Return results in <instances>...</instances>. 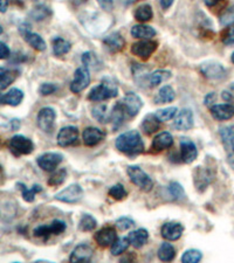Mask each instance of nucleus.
I'll list each match as a JSON object with an SVG mask.
<instances>
[{"instance_id":"f257e3e1","label":"nucleus","mask_w":234,"mask_h":263,"mask_svg":"<svg viewBox=\"0 0 234 263\" xmlns=\"http://www.w3.org/2000/svg\"><path fill=\"white\" fill-rule=\"evenodd\" d=\"M117 150L124 154L136 156L144 151V143L138 131H128L116 138Z\"/></svg>"},{"instance_id":"f03ea898","label":"nucleus","mask_w":234,"mask_h":263,"mask_svg":"<svg viewBox=\"0 0 234 263\" xmlns=\"http://www.w3.org/2000/svg\"><path fill=\"white\" fill-rule=\"evenodd\" d=\"M118 94V88L112 78H106L98 86L92 88L88 95V100L92 102H102L106 100L116 98Z\"/></svg>"},{"instance_id":"7ed1b4c3","label":"nucleus","mask_w":234,"mask_h":263,"mask_svg":"<svg viewBox=\"0 0 234 263\" xmlns=\"http://www.w3.org/2000/svg\"><path fill=\"white\" fill-rule=\"evenodd\" d=\"M128 176L130 177L134 184L142 190L144 192H150L154 188V182L151 180V178L143 171L140 166H129L128 170Z\"/></svg>"},{"instance_id":"20e7f679","label":"nucleus","mask_w":234,"mask_h":263,"mask_svg":"<svg viewBox=\"0 0 234 263\" xmlns=\"http://www.w3.org/2000/svg\"><path fill=\"white\" fill-rule=\"evenodd\" d=\"M118 104L121 106L123 112H124L126 118H132L137 114L140 112V110L142 109L143 102L140 98L135 92H128L121 102H118Z\"/></svg>"},{"instance_id":"39448f33","label":"nucleus","mask_w":234,"mask_h":263,"mask_svg":"<svg viewBox=\"0 0 234 263\" xmlns=\"http://www.w3.org/2000/svg\"><path fill=\"white\" fill-rule=\"evenodd\" d=\"M8 148L10 151L14 156H16V157L24 154H32L34 150L33 142L28 140V138H26L25 136H22V134H16L14 137H12L11 140H10Z\"/></svg>"},{"instance_id":"423d86ee","label":"nucleus","mask_w":234,"mask_h":263,"mask_svg":"<svg viewBox=\"0 0 234 263\" xmlns=\"http://www.w3.org/2000/svg\"><path fill=\"white\" fill-rule=\"evenodd\" d=\"M82 196H84V190L81 188V186L78 184H73L68 186L67 188L62 190L61 192H58V194L55 196V199L66 204H75L80 202Z\"/></svg>"},{"instance_id":"0eeeda50","label":"nucleus","mask_w":234,"mask_h":263,"mask_svg":"<svg viewBox=\"0 0 234 263\" xmlns=\"http://www.w3.org/2000/svg\"><path fill=\"white\" fill-rule=\"evenodd\" d=\"M158 47V44L152 40H142L134 44L132 46V53L142 60H148Z\"/></svg>"},{"instance_id":"6e6552de","label":"nucleus","mask_w":234,"mask_h":263,"mask_svg":"<svg viewBox=\"0 0 234 263\" xmlns=\"http://www.w3.org/2000/svg\"><path fill=\"white\" fill-rule=\"evenodd\" d=\"M90 83V74L87 67H80L75 72L74 78L70 83V90L78 94L87 88Z\"/></svg>"},{"instance_id":"1a4fd4ad","label":"nucleus","mask_w":234,"mask_h":263,"mask_svg":"<svg viewBox=\"0 0 234 263\" xmlns=\"http://www.w3.org/2000/svg\"><path fill=\"white\" fill-rule=\"evenodd\" d=\"M38 126L44 132H52L55 122V112L52 108L41 109L36 117Z\"/></svg>"},{"instance_id":"9d476101","label":"nucleus","mask_w":234,"mask_h":263,"mask_svg":"<svg viewBox=\"0 0 234 263\" xmlns=\"http://www.w3.org/2000/svg\"><path fill=\"white\" fill-rule=\"evenodd\" d=\"M200 72L205 78L210 80H222L226 75L225 68L216 61H208L202 64L200 66Z\"/></svg>"},{"instance_id":"9b49d317","label":"nucleus","mask_w":234,"mask_h":263,"mask_svg":"<svg viewBox=\"0 0 234 263\" xmlns=\"http://www.w3.org/2000/svg\"><path fill=\"white\" fill-rule=\"evenodd\" d=\"M64 157L60 154H54V152H48V154H41L38 158V165L40 166V168H42L44 171L50 172L54 171L58 165L61 164Z\"/></svg>"},{"instance_id":"f8f14e48","label":"nucleus","mask_w":234,"mask_h":263,"mask_svg":"<svg viewBox=\"0 0 234 263\" xmlns=\"http://www.w3.org/2000/svg\"><path fill=\"white\" fill-rule=\"evenodd\" d=\"M78 140V130L76 126L62 128L58 134V144L62 148L74 145Z\"/></svg>"},{"instance_id":"ddd939ff","label":"nucleus","mask_w":234,"mask_h":263,"mask_svg":"<svg viewBox=\"0 0 234 263\" xmlns=\"http://www.w3.org/2000/svg\"><path fill=\"white\" fill-rule=\"evenodd\" d=\"M20 33H22L24 38H25L27 44H28L30 47H33L34 50L39 52L46 50V42H44V40L39 36V34L30 32L27 25L20 26Z\"/></svg>"},{"instance_id":"4468645a","label":"nucleus","mask_w":234,"mask_h":263,"mask_svg":"<svg viewBox=\"0 0 234 263\" xmlns=\"http://www.w3.org/2000/svg\"><path fill=\"white\" fill-rule=\"evenodd\" d=\"M194 177L196 188H197L198 191L202 192L210 184H211L214 176H213L211 170L204 168H197L194 171Z\"/></svg>"},{"instance_id":"2eb2a0df","label":"nucleus","mask_w":234,"mask_h":263,"mask_svg":"<svg viewBox=\"0 0 234 263\" xmlns=\"http://www.w3.org/2000/svg\"><path fill=\"white\" fill-rule=\"evenodd\" d=\"M94 255V252H92V248L88 244H78V247H75V249L72 252V255L70 258V261L72 263H84L89 262Z\"/></svg>"},{"instance_id":"dca6fc26","label":"nucleus","mask_w":234,"mask_h":263,"mask_svg":"<svg viewBox=\"0 0 234 263\" xmlns=\"http://www.w3.org/2000/svg\"><path fill=\"white\" fill-rule=\"evenodd\" d=\"M194 114L190 109H182L180 112H177L176 116L174 126L178 130H188L194 126Z\"/></svg>"},{"instance_id":"f3484780","label":"nucleus","mask_w":234,"mask_h":263,"mask_svg":"<svg viewBox=\"0 0 234 263\" xmlns=\"http://www.w3.org/2000/svg\"><path fill=\"white\" fill-rule=\"evenodd\" d=\"M184 232V227L178 222H166L163 224L160 230V234L165 240L168 241H177L180 238Z\"/></svg>"},{"instance_id":"a211bd4d","label":"nucleus","mask_w":234,"mask_h":263,"mask_svg":"<svg viewBox=\"0 0 234 263\" xmlns=\"http://www.w3.org/2000/svg\"><path fill=\"white\" fill-rule=\"evenodd\" d=\"M95 241L98 242V246L106 248L112 246L114 242L117 240V234L115 228L112 227H104L102 230H100L98 233L95 234Z\"/></svg>"},{"instance_id":"6ab92c4d","label":"nucleus","mask_w":234,"mask_h":263,"mask_svg":"<svg viewBox=\"0 0 234 263\" xmlns=\"http://www.w3.org/2000/svg\"><path fill=\"white\" fill-rule=\"evenodd\" d=\"M180 152L182 159H183V162H186V164L194 162V159L197 158L198 156V151L194 143L190 140H186V138H183V140H180Z\"/></svg>"},{"instance_id":"aec40b11","label":"nucleus","mask_w":234,"mask_h":263,"mask_svg":"<svg viewBox=\"0 0 234 263\" xmlns=\"http://www.w3.org/2000/svg\"><path fill=\"white\" fill-rule=\"evenodd\" d=\"M104 136L106 134L102 130L98 129V128L90 126V128H87V129H84V134H82V138H84V145H87V146H95V145L101 143Z\"/></svg>"},{"instance_id":"412c9836","label":"nucleus","mask_w":234,"mask_h":263,"mask_svg":"<svg viewBox=\"0 0 234 263\" xmlns=\"http://www.w3.org/2000/svg\"><path fill=\"white\" fill-rule=\"evenodd\" d=\"M172 145H174V138H172L171 134L160 132L154 138L152 144H151V150L160 152L170 148Z\"/></svg>"},{"instance_id":"4be33fe9","label":"nucleus","mask_w":234,"mask_h":263,"mask_svg":"<svg viewBox=\"0 0 234 263\" xmlns=\"http://www.w3.org/2000/svg\"><path fill=\"white\" fill-rule=\"evenodd\" d=\"M211 114L216 120H227L234 116V106L230 104H216L211 106Z\"/></svg>"},{"instance_id":"5701e85b","label":"nucleus","mask_w":234,"mask_h":263,"mask_svg":"<svg viewBox=\"0 0 234 263\" xmlns=\"http://www.w3.org/2000/svg\"><path fill=\"white\" fill-rule=\"evenodd\" d=\"M16 202L14 200H2L0 202V219L4 221H11L16 216Z\"/></svg>"},{"instance_id":"b1692460","label":"nucleus","mask_w":234,"mask_h":263,"mask_svg":"<svg viewBox=\"0 0 234 263\" xmlns=\"http://www.w3.org/2000/svg\"><path fill=\"white\" fill-rule=\"evenodd\" d=\"M24 98V92L18 88H12L5 95H0V103L2 104H8L12 106H16L22 103Z\"/></svg>"},{"instance_id":"393cba45","label":"nucleus","mask_w":234,"mask_h":263,"mask_svg":"<svg viewBox=\"0 0 234 263\" xmlns=\"http://www.w3.org/2000/svg\"><path fill=\"white\" fill-rule=\"evenodd\" d=\"M103 44H106V47L108 48L110 52H112V53H117V52L122 50V48L124 47L126 41L122 38L121 34L112 33L103 40Z\"/></svg>"},{"instance_id":"a878e982","label":"nucleus","mask_w":234,"mask_h":263,"mask_svg":"<svg viewBox=\"0 0 234 263\" xmlns=\"http://www.w3.org/2000/svg\"><path fill=\"white\" fill-rule=\"evenodd\" d=\"M128 238H129L130 244L138 249V248H142L143 246L146 244L148 240H149V233H148L146 230L140 228V230L132 232V233L128 235Z\"/></svg>"},{"instance_id":"bb28decb","label":"nucleus","mask_w":234,"mask_h":263,"mask_svg":"<svg viewBox=\"0 0 234 263\" xmlns=\"http://www.w3.org/2000/svg\"><path fill=\"white\" fill-rule=\"evenodd\" d=\"M132 36L137 39L150 40L151 38L156 36V30L146 25H136L132 28Z\"/></svg>"},{"instance_id":"cd10ccee","label":"nucleus","mask_w":234,"mask_h":263,"mask_svg":"<svg viewBox=\"0 0 234 263\" xmlns=\"http://www.w3.org/2000/svg\"><path fill=\"white\" fill-rule=\"evenodd\" d=\"M222 143L225 145L227 151H232L230 157H234V126H226L220 130Z\"/></svg>"},{"instance_id":"c85d7f7f","label":"nucleus","mask_w":234,"mask_h":263,"mask_svg":"<svg viewBox=\"0 0 234 263\" xmlns=\"http://www.w3.org/2000/svg\"><path fill=\"white\" fill-rule=\"evenodd\" d=\"M142 128H143V131L146 134H152L156 132V131L160 130V120L157 118L156 115L150 114V115H146V118L143 120Z\"/></svg>"},{"instance_id":"c756f323","label":"nucleus","mask_w":234,"mask_h":263,"mask_svg":"<svg viewBox=\"0 0 234 263\" xmlns=\"http://www.w3.org/2000/svg\"><path fill=\"white\" fill-rule=\"evenodd\" d=\"M176 94L174 90L170 86H165L158 92L156 98H154V103L156 104H164V103H170L174 100Z\"/></svg>"},{"instance_id":"7c9ffc66","label":"nucleus","mask_w":234,"mask_h":263,"mask_svg":"<svg viewBox=\"0 0 234 263\" xmlns=\"http://www.w3.org/2000/svg\"><path fill=\"white\" fill-rule=\"evenodd\" d=\"M176 249L171 244L164 242L158 249V258L163 262H170L174 258Z\"/></svg>"},{"instance_id":"2f4dec72","label":"nucleus","mask_w":234,"mask_h":263,"mask_svg":"<svg viewBox=\"0 0 234 263\" xmlns=\"http://www.w3.org/2000/svg\"><path fill=\"white\" fill-rule=\"evenodd\" d=\"M16 78V72L10 70L8 68H0V92L8 88L12 82H14Z\"/></svg>"},{"instance_id":"473e14b6","label":"nucleus","mask_w":234,"mask_h":263,"mask_svg":"<svg viewBox=\"0 0 234 263\" xmlns=\"http://www.w3.org/2000/svg\"><path fill=\"white\" fill-rule=\"evenodd\" d=\"M52 46H53V53L56 56L67 54L70 50V44L62 38H55L53 42H52Z\"/></svg>"},{"instance_id":"72a5a7b5","label":"nucleus","mask_w":234,"mask_h":263,"mask_svg":"<svg viewBox=\"0 0 234 263\" xmlns=\"http://www.w3.org/2000/svg\"><path fill=\"white\" fill-rule=\"evenodd\" d=\"M130 242L128 238H120L112 244V254L114 256H118L124 252L129 248Z\"/></svg>"},{"instance_id":"f704fd0d","label":"nucleus","mask_w":234,"mask_h":263,"mask_svg":"<svg viewBox=\"0 0 234 263\" xmlns=\"http://www.w3.org/2000/svg\"><path fill=\"white\" fill-rule=\"evenodd\" d=\"M135 18L138 22H146L152 18V8L150 5H140V8H136Z\"/></svg>"},{"instance_id":"c9c22d12","label":"nucleus","mask_w":234,"mask_h":263,"mask_svg":"<svg viewBox=\"0 0 234 263\" xmlns=\"http://www.w3.org/2000/svg\"><path fill=\"white\" fill-rule=\"evenodd\" d=\"M96 226H98V221L95 220V218H92L90 214H84L81 218L80 222H78V228L82 232H92L94 230Z\"/></svg>"},{"instance_id":"e433bc0d","label":"nucleus","mask_w":234,"mask_h":263,"mask_svg":"<svg viewBox=\"0 0 234 263\" xmlns=\"http://www.w3.org/2000/svg\"><path fill=\"white\" fill-rule=\"evenodd\" d=\"M171 78V72L168 70H156L149 76V82L151 86H158L160 83L168 81Z\"/></svg>"},{"instance_id":"4c0bfd02","label":"nucleus","mask_w":234,"mask_h":263,"mask_svg":"<svg viewBox=\"0 0 234 263\" xmlns=\"http://www.w3.org/2000/svg\"><path fill=\"white\" fill-rule=\"evenodd\" d=\"M18 185L22 186L20 188L22 190V198L27 202H33L34 199H36V193L42 191V188H41L40 185H34L30 188H27L26 186L22 185V184H18Z\"/></svg>"},{"instance_id":"58836bf2","label":"nucleus","mask_w":234,"mask_h":263,"mask_svg":"<svg viewBox=\"0 0 234 263\" xmlns=\"http://www.w3.org/2000/svg\"><path fill=\"white\" fill-rule=\"evenodd\" d=\"M92 116L101 123H108L110 120V115L106 112V106L103 104H98L92 108Z\"/></svg>"},{"instance_id":"ea45409f","label":"nucleus","mask_w":234,"mask_h":263,"mask_svg":"<svg viewBox=\"0 0 234 263\" xmlns=\"http://www.w3.org/2000/svg\"><path fill=\"white\" fill-rule=\"evenodd\" d=\"M202 258V254L200 250L197 249H190V250L185 252L184 255L182 256V262L183 263H198Z\"/></svg>"},{"instance_id":"a19ab883","label":"nucleus","mask_w":234,"mask_h":263,"mask_svg":"<svg viewBox=\"0 0 234 263\" xmlns=\"http://www.w3.org/2000/svg\"><path fill=\"white\" fill-rule=\"evenodd\" d=\"M178 110L176 106H171V108H165L162 110H158V112L154 114L157 116V118L160 120V122H166V120H170L174 118V117L177 115Z\"/></svg>"},{"instance_id":"79ce46f5","label":"nucleus","mask_w":234,"mask_h":263,"mask_svg":"<svg viewBox=\"0 0 234 263\" xmlns=\"http://www.w3.org/2000/svg\"><path fill=\"white\" fill-rule=\"evenodd\" d=\"M66 178H67V170L66 168H60L58 171L54 172L53 174H52L50 180H48V185L58 186V185L62 184L64 180H66Z\"/></svg>"},{"instance_id":"37998d69","label":"nucleus","mask_w":234,"mask_h":263,"mask_svg":"<svg viewBox=\"0 0 234 263\" xmlns=\"http://www.w3.org/2000/svg\"><path fill=\"white\" fill-rule=\"evenodd\" d=\"M168 194L172 196V199L174 200H178V199H182L185 196V192H184V188L183 186L180 184H178V182H171L170 185H168Z\"/></svg>"},{"instance_id":"c03bdc74","label":"nucleus","mask_w":234,"mask_h":263,"mask_svg":"<svg viewBox=\"0 0 234 263\" xmlns=\"http://www.w3.org/2000/svg\"><path fill=\"white\" fill-rule=\"evenodd\" d=\"M109 196L115 200H123L126 198L128 193H126L122 184H116L109 190Z\"/></svg>"},{"instance_id":"a18cd8bd","label":"nucleus","mask_w":234,"mask_h":263,"mask_svg":"<svg viewBox=\"0 0 234 263\" xmlns=\"http://www.w3.org/2000/svg\"><path fill=\"white\" fill-rule=\"evenodd\" d=\"M222 41L225 44H234V24L232 25H227L226 28L222 32Z\"/></svg>"},{"instance_id":"49530a36","label":"nucleus","mask_w":234,"mask_h":263,"mask_svg":"<svg viewBox=\"0 0 234 263\" xmlns=\"http://www.w3.org/2000/svg\"><path fill=\"white\" fill-rule=\"evenodd\" d=\"M50 10L44 8L42 5H40L36 6V8L30 12V16H32L34 20H42L44 18H47V16H50Z\"/></svg>"},{"instance_id":"de8ad7c7","label":"nucleus","mask_w":234,"mask_h":263,"mask_svg":"<svg viewBox=\"0 0 234 263\" xmlns=\"http://www.w3.org/2000/svg\"><path fill=\"white\" fill-rule=\"evenodd\" d=\"M33 234H34V236L42 238H44V240H47L50 235H53L52 234L50 224H41V226H38L36 230H33Z\"/></svg>"},{"instance_id":"09e8293b","label":"nucleus","mask_w":234,"mask_h":263,"mask_svg":"<svg viewBox=\"0 0 234 263\" xmlns=\"http://www.w3.org/2000/svg\"><path fill=\"white\" fill-rule=\"evenodd\" d=\"M220 24H222V26L232 25V24H234V6L227 8L226 11L222 13V16H220Z\"/></svg>"},{"instance_id":"8fccbe9b","label":"nucleus","mask_w":234,"mask_h":263,"mask_svg":"<svg viewBox=\"0 0 234 263\" xmlns=\"http://www.w3.org/2000/svg\"><path fill=\"white\" fill-rule=\"evenodd\" d=\"M134 226H135V221L130 219V218L123 216V218H120V219L116 221V227L118 228L120 230H130V228H132Z\"/></svg>"},{"instance_id":"3c124183","label":"nucleus","mask_w":234,"mask_h":263,"mask_svg":"<svg viewBox=\"0 0 234 263\" xmlns=\"http://www.w3.org/2000/svg\"><path fill=\"white\" fill-rule=\"evenodd\" d=\"M50 227L53 235H60L66 230V224L61 220H54L53 222L50 224Z\"/></svg>"},{"instance_id":"603ef678","label":"nucleus","mask_w":234,"mask_h":263,"mask_svg":"<svg viewBox=\"0 0 234 263\" xmlns=\"http://www.w3.org/2000/svg\"><path fill=\"white\" fill-rule=\"evenodd\" d=\"M56 86L53 84V83H44L39 88V92L42 96H48L56 92Z\"/></svg>"},{"instance_id":"864d4df0","label":"nucleus","mask_w":234,"mask_h":263,"mask_svg":"<svg viewBox=\"0 0 234 263\" xmlns=\"http://www.w3.org/2000/svg\"><path fill=\"white\" fill-rule=\"evenodd\" d=\"M96 61V56L94 54L92 53V52H88V53H84V56H82V62H84V64L86 67H92V62Z\"/></svg>"},{"instance_id":"5fc2aeb1","label":"nucleus","mask_w":234,"mask_h":263,"mask_svg":"<svg viewBox=\"0 0 234 263\" xmlns=\"http://www.w3.org/2000/svg\"><path fill=\"white\" fill-rule=\"evenodd\" d=\"M10 55H11L10 48L6 46L4 42H2V41H0V60H5V58H8Z\"/></svg>"},{"instance_id":"6e6d98bb","label":"nucleus","mask_w":234,"mask_h":263,"mask_svg":"<svg viewBox=\"0 0 234 263\" xmlns=\"http://www.w3.org/2000/svg\"><path fill=\"white\" fill-rule=\"evenodd\" d=\"M98 2L106 11H112L114 8V0H98Z\"/></svg>"},{"instance_id":"4d7b16f0","label":"nucleus","mask_w":234,"mask_h":263,"mask_svg":"<svg viewBox=\"0 0 234 263\" xmlns=\"http://www.w3.org/2000/svg\"><path fill=\"white\" fill-rule=\"evenodd\" d=\"M222 2H224V0H204L205 5L208 6V8H214V6L220 4Z\"/></svg>"},{"instance_id":"13d9d810","label":"nucleus","mask_w":234,"mask_h":263,"mask_svg":"<svg viewBox=\"0 0 234 263\" xmlns=\"http://www.w3.org/2000/svg\"><path fill=\"white\" fill-rule=\"evenodd\" d=\"M8 4H10L8 0H0V12L5 13L6 11H8Z\"/></svg>"},{"instance_id":"bf43d9fd","label":"nucleus","mask_w":234,"mask_h":263,"mask_svg":"<svg viewBox=\"0 0 234 263\" xmlns=\"http://www.w3.org/2000/svg\"><path fill=\"white\" fill-rule=\"evenodd\" d=\"M174 4V0H160V6L163 10H168Z\"/></svg>"},{"instance_id":"052dcab7","label":"nucleus","mask_w":234,"mask_h":263,"mask_svg":"<svg viewBox=\"0 0 234 263\" xmlns=\"http://www.w3.org/2000/svg\"><path fill=\"white\" fill-rule=\"evenodd\" d=\"M2 166H0V182H2Z\"/></svg>"},{"instance_id":"680f3d73","label":"nucleus","mask_w":234,"mask_h":263,"mask_svg":"<svg viewBox=\"0 0 234 263\" xmlns=\"http://www.w3.org/2000/svg\"><path fill=\"white\" fill-rule=\"evenodd\" d=\"M232 62H233V64H234V53L232 54Z\"/></svg>"},{"instance_id":"e2e57ef3","label":"nucleus","mask_w":234,"mask_h":263,"mask_svg":"<svg viewBox=\"0 0 234 263\" xmlns=\"http://www.w3.org/2000/svg\"><path fill=\"white\" fill-rule=\"evenodd\" d=\"M2 27L0 26V34H2Z\"/></svg>"},{"instance_id":"0e129e2a","label":"nucleus","mask_w":234,"mask_h":263,"mask_svg":"<svg viewBox=\"0 0 234 263\" xmlns=\"http://www.w3.org/2000/svg\"><path fill=\"white\" fill-rule=\"evenodd\" d=\"M232 89H234V83H233V86H232Z\"/></svg>"},{"instance_id":"69168bd1","label":"nucleus","mask_w":234,"mask_h":263,"mask_svg":"<svg viewBox=\"0 0 234 263\" xmlns=\"http://www.w3.org/2000/svg\"><path fill=\"white\" fill-rule=\"evenodd\" d=\"M81 2H84V0H81Z\"/></svg>"}]
</instances>
